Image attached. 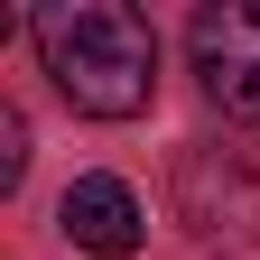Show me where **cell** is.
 I'll list each match as a JSON object with an SVG mask.
<instances>
[{
  "label": "cell",
  "instance_id": "obj_3",
  "mask_svg": "<svg viewBox=\"0 0 260 260\" xmlns=\"http://www.w3.org/2000/svg\"><path fill=\"white\" fill-rule=\"evenodd\" d=\"M177 223L195 242H260V177L223 149L177 158Z\"/></svg>",
  "mask_w": 260,
  "mask_h": 260
},
{
  "label": "cell",
  "instance_id": "obj_5",
  "mask_svg": "<svg viewBox=\"0 0 260 260\" xmlns=\"http://www.w3.org/2000/svg\"><path fill=\"white\" fill-rule=\"evenodd\" d=\"M19 177H28V121L0 103V195H19Z\"/></svg>",
  "mask_w": 260,
  "mask_h": 260
},
{
  "label": "cell",
  "instance_id": "obj_4",
  "mask_svg": "<svg viewBox=\"0 0 260 260\" xmlns=\"http://www.w3.org/2000/svg\"><path fill=\"white\" fill-rule=\"evenodd\" d=\"M56 223H65V242L93 251V260H130L140 233H149L140 195H130L121 177H75V186H65V205H56Z\"/></svg>",
  "mask_w": 260,
  "mask_h": 260
},
{
  "label": "cell",
  "instance_id": "obj_2",
  "mask_svg": "<svg viewBox=\"0 0 260 260\" xmlns=\"http://www.w3.org/2000/svg\"><path fill=\"white\" fill-rule=\"evenodd\" d=\"M186 56L205 75L214 112L260 130V0H205L195 28H186Z\"/></svg>",
  "mask_w": 260,
  "mask_h": 260
},
{
  "label": "cell",
  "instance_id": "obj_1",
  "mask_svg": "<svg viewBox=\"0 0 260 260\" xmlns=\"http://www.w3.org/2000/svg\"><path fill=\"white\" fill-rule=\"evenodd\" d=\"M47 84L93 121H140L158 93V38L130 0H56L28 19Z\"/></svg>",
  "mask_w": 260,
  "mask_h": 260
}]
</instances>
